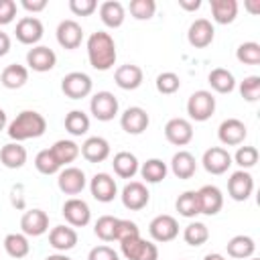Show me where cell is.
<instances>
[{"label": "cell", "instance_id": "cell-1", "mask_svg": "<svg viewBox=\"0 0 260 260\" xmlns=\"http://www.w3.org/2000/svg\"><path fill=\"white\" fill-rule=\"evenodd\" d=\"M87 57H89V65L98 71H108L114 67L116 63V43L114 39L104 32H91L87 39Z\"/></svg>", "mask_w": 260, "mask_h": 260}, {"label": "cell", "instance_id": "cell-2", "mask_svg": "<svg viewBox=\"0 0 260 260\" xmlns=\"http://www.w3.org/2000/svg\"><path fill=\"white\" fill-rule=\"evenodd\" d=\"M47 130V120L43 118V114L35 112V110H22L8 126V136L16 142L28 140V138H39L43 136Z\"/></svg>", "mask_w": 260, "mask_h": 260}, {"label": "cell", "instance_id": "cell-3", "mask_svg": "<svg viewBox=\"0 0 260 260\" xmlns=\"http://www.w3.org/2000/svg\"><path fill=\"white\" fill-rule=\"evenodd\" d=\"M213 112H215V98L211 91L197 89L195 93H191V98L187 102V114L191 116V120L205 122L213 116Z\"/></svg>", "mask_w": 260, "mask_h": 260}, {"label": "cell", "instance_id": "cell-4", "mask_svg": "<svg viewBox=\"0 0 260 260\" xmlns=\"http://www.w3.org/2000/svg\"><path fill=\"white\" fill-rule=\"evenodd\" d=\"M120 248H122V254L128 260H158L156 244H152L148 240H142L140 236L120 242Z\"/></svg>", "mask_w": 260, "mask_h": 260}, {"label": "cell", "instance_id": "cell-5", "mask_svg": "<svg viewBox=\"0 0 260 260\" xmlns=\"http://www.w3.org/2000/svg\"><path fill=\"white\" fill-rule=\"evenodd\" d=\"M91 77L81 71H71L61 79V91L71 100H81L91 93Z\"/></svg>", "mask_w": 260, "mask_h": 260}, {"label": "cell", "instance_id": "cell-6", "mask_svg": "<svg viewBox=\"0 0 260 260\" xmlns=\"http://www.w3.org/2000/svg\"><path fill=\"white\" fill-rule=\"evenodd\" d=\"M118 100L112 91H98L91 102H89V110L93 114V118H98L100 122H110L114 120V116L118 114Z\"/></svg>", "mask_w": 260, "mask_h": 260}, {"label": "cell", "instance_id": "cell-7", "mask_svg": "<svg viewBox=\"0 0 260 260\" xmlns=\"http://www.w3.org/2000/svg\"><path fill=\"white\" fill-rule=\"evenodd\" d=\"M122 203H124V207L126 209H130V211H140V209H144L146 205H148V199H150V193H148V189H146V185L144 183H140V181H130L124 189H122Z\"/></svg>", "mask_w": 260, "mask_h": 260}, {"label": "cell", "instance_id": "cell-8", "mask_svg": "<svg viewBox=\"0 0 260 260\" xmlns=\"http://www.w3.org/2000/svg\"><path fill=\"white\" fill-rule=\"evenodd\" d=\"M148 234L154 242H171L177 238L179 234V223L173 215H156L150 223H148Z\"/></svg>", "mask_w": 260, "mask_h": 260}, {"label": "cell", "instance_id": "cell-9", "mask_svg": "<svg viewBox=\"0 0 260 260\" xmlns=\"http://www.w3.org/2000/svg\"><path fill=\"white\" fill-rule=\"evenodd\" d=\"M165 136L175 146H185L193 138V126L185 118H171L165 124Z\"/></svg>", "mask_w": 260, "mask_h": 260}, {"label": "cell", "instance_id": "cell-10", "mask_svg": "<svg viewBox=\"0 0 260 260\" xmlns=\"http://www.w3.org/2000/svg\"><path fill=\"white\" fill-rule=\"evenodd\" d=\"M254 191V179L248 171H236L228 179V193L234 201H246Z\"/></svg>", "mask_w": 260, "mask_h": 260}, {"label": "cell", "instance_id": "cell-11", "mask_svg": "<svg viewBox=\"0 0 260 260\" xmlns=\"http://www.w3.org/2000/svg\"><path fill=\"white\" fill-rule=\"evenodd\" d=\"M63 217L67 219L69 225L73 228H83L89 223V217H91V211H89V205L83 201V199H77V197H71L63 203Z\"/></svg>", "mask_w": 260, "mask_h": 260}, {"label": "cell", "instance_id": "cell-12", "mask_svg": "<svg viewBox=\"0 0 260 260\" xmlns=\"http://www.w3.org/2000/svg\"><path fill=\"white\" fill-rule=\"evenodd\" d=\"M246 134H248L246 124L242 120H238V118H228L217 128V136H219L221 144H225V146H238V144H242L244 138H246Z\"/></svg>", "mask_w": 260, "mask_h": 260}, {"label": "cell", "instance_id": "cell-13", "mask_svg": "<svg viewBox=\"0 0 260 260\" xmlns=\"http://www.w3.org/2000/svg\"><path fill=\"white\" fill-rule=\"evenodd\" d=\"M203 169L211 175H223L232 165V154L221 146H211L203 152Z\"/></svg>", "mask_w": 260, "mask_h": 260}, {"label": "cell", "instance_id": "cell-14", "mask_svg": "<svg viewBox=\"0 0 260 260\" xmlns=\"http://www.w3.org/2000/svg\"><path fill=\"white\" fill-rule=\"evenodd\" d=\"M57 63V55L53 49L45 47V45H37L32 47L28 53H26V65L32 69V71H39V73H45V71H51Z\"/></svg>", "mask_w": 260, "mask_h": 260}, {"label": "cell", "instance_id": "cell-15", "mask_svg": "<svg viewBox=\"0 0 260 260\" xmlns=\"http://www.w3.org/2000/svg\"><path fill=\"white\" fill-rule=\"evenodd\" d=\"M148 124H150V118H148L146 110L140 106H132V108L124 110V114L120 118V126L128 134H142L148 128Z\"/></svg>", "mask_w": 260, "mask_h": 260}, {"label": "cell", "instance_id": "cell-16", "mask_svg": "<svg viewBox=\"0 0 260 260\" xmlns=\"http://www.w3.org/2000/svg\"><path fill=\"white\" fill-rule=\"evenodd\" d=\"M83 39V28L79 22H75L73 18L61 20L57 26V43L63 49H77L81 45Z\"/></svg>", "mask_w": 260, "mask_h": 260}, {"label": "cell", "instance_id": "cell-17", "mask_svg": "<svg viewBox=\"0 0 260 260\" xmlns=\"http://www.w3.org/2000/svg\"><path fill=\"white\" fill-rule=\"evenodd\" d=\"M20 228L24 236H43L49 230V215L43 209H28L20 217Z\"/></svg>", "mask_w": 260, "mask_h": 260}, {"label": "cell", "instance_id": "cell-18", "mask_svg": "<svg viewBox=\"0 0 260 260\" xmlns=\"http://www.w3.org/2000/svg\"><path fill=\"white\" fill-rule=\"evenodd\" d=\"M213 35H215L213 24H211L207 18H197V20L191 22L189 32H187V39H189L191 47H195V49H205L207 45H211Z\"/></svg>", "mask_w": 260, "mask_h": 260}, {"label": "cell", "instance_id": "cell-19", "mask_svg": "<svg viewBox=\"0 0 260 260\" xmlns=\"http://www.w3.org/2000/svg\"><path fill=\"white\" fill-rule=\"evenodd\" d=\"M57 185L65 195H77L85 187V173L77 167H67L59 173Z\"/></svg>", "mask_w": 260, "mask_h": 260}, {"label": "cell", "instance_id": "cell-20", "mask_svg": "<svg viewBox=\"0 0 260 260\" xmlns=\"http://www.w3.org/2000/svg\"><path fill=\"white\" fill-rule=\"evenodd\" d=\"M89 189H91L93 199H98V201H102V203L114 201V197H116V193H118L116 181H114L108 173H98V175H93V179H91V183H89Z\"/></svg>", "mask_w": 260, "mask_h": 260}, {"label": "cell", "instance_id": "cell-21", "mask_svg": "<svg viewBox=\"0 0 260 260\" xmlns=\"http://www.w3.org/2000/svg\"><path fill=\"white\" fill-rule=\"evenodd\" d=\"M197 197H199V209L205 215H215L223 207V195L215 185H203L197 191Z\"/></svg>", "mask_w": 260, "mask_h": 260}, {"label": "cell", "instance_id": "cell-22", "mask_svg": "<svg viewBox=\"0 0 260 260\" xmlns=\"http://www.w3.org/2000/svg\"><path fill=\"white\" fill-rule=\"evenodd\" d=\"M16 39L22 45H35L43 37V22L35 16H24L16 22Z\"/></svg>", "mask_w": 260, "mask_h": 260}, {"label": "cell", "instance_id": "cell-23", "mask_svg": "<svg viewBox=\"0 0 260 260\" xmlns=\"http://www.w3.org/2000/svg\"><path fill=\"white\" fill-rule=\"evenodd\" d=\"M142 77H144L142 69H140L138 65H134V63L120 65V67L116 69V73H114V81H116V85L122 87V89H136V87H140Z\"/></svg>", "mask_w": 260, "mask_h": 260}, {"label": "cell", "instance_id": "cell-24", "mask_svg": "<svg viewBox=\"0 0 260 260\" xmlns=\"http://www.w3.org/2000/svg\"><path fill=\"white\" fill-rule=\"evenodd\" d=\"M81 154L87 162H102L110 156V144L102 136H91L81 144Z\"/></svg>", "mask_w": 260, "mask_h": 260}, {"label": "cell", "instance_id": "cell-25", "mask_svg": "<svg viewBox=\"0 0 260 260\" xmlns=\"http://www.w3.org/2000/svg\"><path fill=\"white\" fill-rule=\"evenodd\" d=\"M49 244L59 250V252H67L71 248H75L77 244V232L69 225H55L49 232Z\"/></svg>", "mask_w": 260, "mask_h": 260}, {"label": "cell", "instance_id": "cell-26", "mask_svg": "<svg viewBox=\"0 0 260 260\" xmlns=\"http://www.w3.org/2000/svg\"><path fill=\"white\" fill-rule=\"evenodd\" d=\"M195 169H197V160L189 150H179L171 160V171L179 179H191L195 175Z\"/></svg>", "mask_w": 260, "mask_h": 260}, {"label": "cell", "instance_id": "cell-27", "mask_svg": "<svg viewBox=\"0 0 260 260\" xmlns=\"http://www.w3.org/2000/svg\"><path fill=\"white\" fill-rule=\"evenodd\" d=\"M124 16H126V10L118 0H106L100 4V18L110 28H118L124 22Z\"/></svg>", "mask_w": 260, "mask_h": 260}, {"label": "cell", "instance_id": "cell-28", "mask_svg": "<svg viewBox=\"0 0 260 260\" xmlns=\"http://www.w3.org/2000/svg\"><path fill=\"white\" fill-rule=\"evenodd\" d=\"M112 167H114V173L122 179H132L136 173H138V158L128 152V150H120L114 154V160H112Z\"/></svg>", "mask_w": 260, "mask_h": 260}, {"label": "cell", "instance_id": "cell-29", "mask_svg": "<svg viewBox=\"0 0 260 260\" xmlns=\"http://www.w3.org/2000/svg\"><path fill=\"white\" fill-rule=\"evenodd\" d=\"M26 79H28V69H26L24 65H18V63L6 65V67L2 69V73H0V81H2V85L8 87V89H18V87H22V85L26 83Z\"/></svg>", "mask_w": 260, "mask_h": 260}, {"label": "cell", "instance_id": "cell-30", "mask_svg": "<svg viewBox=\"0 0 260 260\" xmlns=\"http://www.w3.org/2000/svg\"><path fill=\"white\" fill-rule=\"evenodd\" d=\"M0 160L6 169H20L26 162V148L20 142H8L0 150Z\"/></svg>", "mask_w": 260, "mask_h": 260}, {"label": "cell", "instance_id": "cell-31", "mask_svg": "<svg viewBox=\"0 0 260 260\" xmlns=\"http://www.w3.org/2000/svg\"><path fill=\"white\" fill-rule=\"evenodd\" d=\"M211 14L215 22L230 24L238 16V2L236 0H211Z\"/></svg>", "mask_w": 260, "mask_h": 260}, {"label": "cell", "instance_id": "cell-32", "mask_svg": "<svg viewBox=\"0 0 260 260\" xmlns=\"http://www.w3.org/2000/svg\"><path fill=\"white\" fill-rule=\"evenodd\" d=\"M211 89H215L217 93H230L234 87H236V79L232 75V71L223 69V67H215L209 71V77H207Z\"/></svg>", "mask_w": 260, "mask_h": 260}, {"label": "cell", "instance_id": "cell-33", "mask_svg": "<svg viewBox=\"0 0 260 260\" xmlns=\"http://www.w3.org/2000/svg\"><path fill=\"white\" fill-rule=\"evenodd\" d=\"M225 248H228V254L232 258H250L256 250V244L250 236H234L225 244Z\"/></svg>", "mask_w": 260, "mask_h": 260}, {"label": "cell", "instance_id": "cell-34", "mask_svg": "<svg viewBox=\"0 0 260 260\" xmlns=\"http://www.w3.org/2000/svg\"><path fill=\"white\" fill-rule=\"evenodd\" d=\"M51 152L53 156L57 158V162L63 167V165H69L77 158L79 154V146L73 142V140H57L53 146H51Z\"/></svg>", "mask_w": 260, "mask_h": 260}, {"label": "cell", "instance_id": "cell-35", "mask_svg": "<svg viewBox=\"0 0 260 260\" xmlns=\"http://www.w3.org/2000/svg\"><path fill=\"white\" fill-rule=\"evenodd\" d=\"M65 130L73 136H81L89 130V118L85 112L81 110H71L67 116H65Z\"/></svg>", "mask_w": 260, "mask_h": 260}, {"label": "cell", "instance_id": "cell-36", "mask_svg": "<svg viewBox=\"0 0 260 260\" xmlns=\"http://www.w3.org/2000/svg\"><path fill=\"white\" fill-rule=\"evenodd\" d=\"M140 175L146 183H160L167 177V165L160 158H148L140 167Z\"/></svg>", "mask_w": 260, "mask_h": 260}, {"label": "cell", "instance_id": "cell-37", "mask_svg": "<svg viewBox=\"0 0 260 260\" xmlns=\"http://www.w3.org/2000/svg\"><path fill=\"white\" fill-rule=\"evenodd\" d=\"M175 207H177V211H179L183 217H195L197 213H201L197 191H185V193H181V195L177 197Z\"/></svg>", "mask_w": 260, "mask_h": 260}, {"label": "cell", "instance_id": "cell-38", "mask_svg": "<svg viewBox=\"0 0 260 260\" xmlns=\"http://www.w3.org/2000/svg\"><path fill=\"white\" fill-rule=\"evenodd\" d=\"M4 250L12 258H24L28 254L30 246H28V240L24 234H8L4 238Z\"/></svg>", "mask_w": 260, "mask_h": 260}, {"label": "cell", "instance_id": "cell-39", "mask_svg": "<svg viewBox=\"0 0 260 260\" xmlns=\"http://www.w3.org/2000/svg\"><path fill=\"white\" fill-rule=\"evenodd\" d=\"M183 238H185V242H187L189 246H201V244L207 242L209 230H207V225L201 223V221H191V223L185 228Z\"/></svg>", "mask_w": 260, "mask_h": 260}, {"label": "cell", "instance_id": "cell-40", "mask_svg": "<svg viewBox=\"0 0 260 260\" xmlns=\"http://www.w3.org/2000/svg\"><path fill=\"white\" fill-rule=\"evenodd\" d=\"M236 57L244 65H258L260 63V45L254 43V41L242 43L238 47V51H236Z\"/></svg>", "mask_w": 260, "mask_h": 260}, {"label": "cell", "instance_id": "cell-41", "mask_svg": "<svg viewBox=\"0 0 260 260\" xmlns=\"http://www.w3.org/2000/svg\"><path fill=\"white\" fill-rule=\"evenodd\" d=\"M35 167H37V171L43 173V175H55V173L61 169V165H59L57 158L53 156L51 148H45V150H41V152L35 156Z\"/></svg>", "mask_w": 260, "mask_h": 260}, {"label": "cell", "instance_id": "cell-42", "mask_svg": "<svg viewBox=\"0 0 260 260\" xmlns=\"http://www.w3.org/2000/svg\"><path fill=\"white\" fill-rule=\"evenodd\" d=\"M116 221H118V217H114V215H102V217H98L95 228H93L95 236L100 240H104V242H112L114 236H116Z\"/></svg>", "mask_w": 260, "mask_h": 260}, {"label": "cell", "instance_id": "cell-43", "mask_svg": "<svg viewBox=\"0 0 260 260\" xmlns=\"http://www.w3.org/2000/svg\"><path fill=\"white\" fill-rule=\"evenodd\" d=\"M130 14L138 20H148L154 16V10H156V4L154 0H132L130 2Z\"/></svg>", "mask_w": 260, "mask_h": 260}, {"label": "cell", "instance_id": "cell-44", "mask_svg": "<svg viewBox=\"0 0 260 260\" xmlns=\"http://www.w3.org/2000/svg\"><path fill=\"white\" fill-rule=\"evenodd\" d=\"M179 87H181V79H179V75L173 73V71H162V73L156 77V89H158L160 93H165V95L175 93Z\"/></svg>", "mask_w": 260, "mask_h": 260}, {"label": "cell", "instance_id": "cell-45", "mask_svg": "<svg viewBox=\"0 0 260 260\" xmlns=\"http://www.w3.org/2000/svg\"><path fill=\"white\" fill-rule=\"evenodd\" d=\"M240 93L246 102H256L260 98V77L258 75H248L240 83Z\"/></svg>", "mask_w": 260, "mask_h": 260}, {"label": "cell", "instance_id": "cell-46", "mask_svg": "<svg viewBox=\"0 0 260 260\" xmlns=\"http://www.w3.org/2000/svg\"><path fill=\"white\" fill-rule=\"evenodd\" d=\"M234 160L242 167V171L250 169V167H254L258 162V148L256 146H240L236 150V154H234Z\"/></svg>", "mask_w": 260, "mask_h": 260}, {"label": "cell", "instance_id": "cell-47", "mask_svg": "<svg viewBox=\"0 0 260 260\" xmlns=\"http://www.w3.org/2000/svg\"><path fill=\"white\" fill-rule=\"evenodd\" d=\"M136 236H140V232H138V225L134 221H130V219H118L116 221V236H114V240L124 242L128 238H136Z\"/></svg>", "mask_w": 260, "mask_h": 260}, {"label": "cell", "instance_id": "cell-48", "mask_svg": "<svg viewBox=\"0 0 260 260\" xmlns=\"http://www.w3.org/2000/svg\"><path fill=\"white\" fill-rule=\"evenodd\" d=\"M98 8L95 0H69V10L77 16H89Z\"/></svg>", "mask_w": 260, "mask_h": 260}, {"label": "cell", "instance_id": "cell-49", "mask_svg": "<svg viewBox=\"0 0 260 260\" xmlns=\"http://www.w3.org/2000/svg\"><path fill=\"white\" fill-rule=\"evenodd\" d=\"M87 260H120V256H118V252L112 250L110 246H104V244H102V246H95V248L89 250Z\"/></svg>", "mask_w": 260, "mask_h": 260}, {"label": "cell", "instance_id": "cell-50", "mask_svg": "<svg viewBox=\"0 0 260 260\" xmlns=\"http://www.w3.org/2000/svg\"><path fill=\"white\" fill-rule=\"evenodd\" d=\"M16 16V2L14 0H0V24L12 22Z\"/></svg>", "mask_w": 260, "mask_h": 260}, {"label": "cell", "instance_id": "cell-51", "mask_svg": "<svg viewBox=\"0 0 260 260\" xmlns=\"http://www.w3.org/2000/svg\"><path fill=\"white\" fill-rule=\"evenodd\" d=\"M20 4H22V8L28 10V12H41V10H45L47 0H22Z\"/></svg>", "mask_w": 260, "mask_h": 260}, {"label": "cell", "instance_id": "cell-52", "mask_svg": "<svg viewBox=\"0 0 260 260\" xmlns=\"http://www.w3.org/2000/svg\"><path fill=\"white\" fill-rule=\"evenodd\" d=\"M10 195H12V205H14L16 209H22V207H24V199H22V185H14V187H12V191H10Z\"/></svg>", "mask_w": 260, "mask_h": 260}, {"label": "cell", "instance_id": "cell-53", "mask_svg": "<svg viewBox=\"0 0 260 260\" xmlns=\"http://www.w3.org/2000/svg\"><path fill=\"white\" fill-rule=\"evenodd\" d=\"M10 51V37L0 30V57H4Z\"/></svg>", "mask_w": 260, "mask_h": 260}, {"label": "cell", "instance_id": "cell-54", "mask_svg": "<svg viewBox=\"0 0 260 260\" xmlns=\"http://www.w3.org/2000/svg\"><path fill=\"white\" fill-rule=\"evenodd\" d=\"M179 6L183 8V10H197L199 6H201V0H179Z\"/></svg>", "mask_w": 260, "mask_h": 260}, {"label": "cell", "instance_id": "cell-55", "mask_svg": "<svg viewBox=\"0 0 260 260\" xmlns=\"http://www.w3.org/2000/svg\"><path fill=\"white\" fill-rule=\"evenodd\" d=\"M45 260H71V258L65 256V254H51V256H47Z\"/></svg>", "mask_w": 260, "mask_h": 260}, {"label": "cell", "instance_id": "cell-56", "mask_svg": "<svg viewBox=\"0 0 260 260\" xmlns=\"http://www.w3.org/2000/svg\"><path fill=\"white\" fill-rule=\"evenodd\" d=\"M4 126H6V112L0 108V130H4Z\"/></svg>", "mask_w": 260, "mask_h": 260}, {"label": "cell", "instance_id": "cell-57", "mask_svg": "<svg viewBox=\"0 0 260 260\" xmlns=\"http://www.w3.org/2000/svg\"><path fill=\"white\" fill-rule=\"evenodd\" d=\"M203 260H225V258H223L221 254H207Z\"/></svg>", "mask_w": 260, "mask_h": 260}, {"label": "cell", "instance_id": "cell-58", "mask_svg": "<svg viewBox=\"0 0 260 260\" xmlns=\"http://www.w3.org/2000/svg\"><path fill=\"white\" fill-rule=\"evenodd\" d=\"M252 260H258V258H252Z\"/></svg>", "mask_w": 260, "mask_h": 260}]
</instances>
